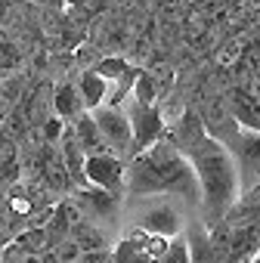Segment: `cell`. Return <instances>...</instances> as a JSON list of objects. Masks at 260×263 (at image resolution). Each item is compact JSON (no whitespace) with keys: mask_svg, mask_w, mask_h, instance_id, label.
<instances>
[{"mask_svg":"<svg viewBox=\"0 0 260 263\" xmlns=\"http://www.w3.org/2000/svg\"><path fill=\"white\" fill-rule=\"evenodd\" d=\"M124 189L137 198L183 195L189 201H198V183L186 155L164 137L124 161Z\"/></svg>","mask_w":260,"mask_h":263,"instance_id":"obj_1","label":"cell"},{"mask_svg":"<svg viewBox=\"0 0 260 263\" xmlns=\"http://www.w3.org/2000/svg\"><path fill=\"white\" fill-rule=\"evenodd\" d=\"M192 174H195V183H198V201L205 208V217H208V226L220 223L229 208L235 204V198L242 195L238 189V171H235V161L229 155V149L201 134L195 143H189L183 149Z\"/></svg>","mask_w":260,"mask_h":263,"instance_id":"obj_2","label":"cell"},{"mask_svg":"<svg viewBox=\"0 0 260 263\" xmlns=\"http://www.w3.org/2000/svg\"><path fill=\"white\" fill-rule=\"evenodd\" d=\"M235 161V171H238V189L248 192L257 186V167H260V137L257 130H242L235 127L229 140L223 143Z\"/></svg>","mask_w":260,"mask_h":263,"instance_id":"obj_3","label":"cell"},{"mask_svg":"<svg viewBox=\"0 0 260 263\" xmlns=\"http://www.w3.org/2000/svg\"><path fill=\"white\" fill-rule=\"evenodd\" d=\"M127 118H130V149H127V158H134L137 152H143L152 143H158L164 137V130H168L164 115H161L158 105H140V102H134L130 111H127Z\"/></svg>","mask_w":260,"mask_h":263,"instance_id":"obj_4","label":"cell"},{"mask_svg":"<svg viewBox=\"0 0 260 263\" xmlns=\"http://www.w3.org/2000/svg\"><path fill=\"white\" fill-rule=\"evenodd\" d=\"M90 115L99 127L102 143L108 146V152H115L118 158H127V149H130V118H127V111H121V105L102 102Z\"/></svg>","mask_w":260,"mask_h":263,"instance_id":"obj_5","label":"cell"},{"mask_svg":"<svg viewBox=\"0 0 260 263\" xmlns=\"http://www.w3.org/2000/svg\"><path fill=\"white\" fill-rule=\"evenodd\" d=\"M84 177L90 186H99L108 192H124V158H118L115 152L84 155Z\"/></svg>","mask_w":260,"mask_h":263,"instance_id":"obj_6","label":"cell"},{"mask_svg":"<svg viewBox=\"0 0 260 263\" xmlns=\"http://www.w3.org/2000/svg\"><path fill=\"white\" fill-rule=\"evenodd\" d=\"M71 204L81 211V217H102V220H112L118 214V204H121V192H108V189H99V186H78L71 189Z\"/></svg>","mask_w":260,"mask_h":263,"instance_id":"obj_7","label":"cell"},{"mask_svg":"<svg viewBox=\"0 0 260 263\" xmlns=\"http://www.w3.org/2000/svg\"><path fill=\"white\" fill-rule=\"evenodd\" d=\"M229 118L242 127V130H260V102L257 93L235 87L229 93Z\"/></svg>","mask_w":260,"mask_h":263,"instance_id":"obj_8","label":"cell"},{"mask_svg":"<svg viewBox=\"0 0 260 263\" xmlns=\"http://www.w3.org/2000/svg\"><path fill=\"white\" fill-rule=\"evenodd\" d=\"M183 241H186L189 263H220L217 254H214V245H211V232L201 220H189Z\"/></svg>","mask_w":260,"mask_h":263,"instance_id":"obj_9","label":"cell"},{"mask_svg":"<svg viewBox=\"0 0 260 263\" xmlns=\"http://www.w3.org/2000/svg\"><path fill=\"white\" fill-rule=\"evenodd\" d=\"M140 229H146L149 235H164V238H174L180 232V217L174 208L168 204H158V208H149L140 220Z\"/></svg>","mask_w":260,"mask_h":263,"instance_id":"obj_10","label":"cell"},{"mask_svg":"<svg viewBox=\"0 0 260 263\" xmlns=\"http://www.w3.org/2000/svg\"><path fill=\"white\" fill-rule=\"evenodd\" d=\"M71 134H75V140L81 143V149H84V155H96V152H108V146L102 143V134H99V127H96V121H93V115H87V111H81V115L75 118V124H71Z\"/></svg>","mask_w":260,"mask_h":263,"instance_id":"obj_11","label":"cell"},{"mask_svg":"<svg viewBox=\"0 0 260 263\" xmlns=\"http://www.w3.org/2000/svg\"><path fill=\"white\" fill-rule=\"evenodd\" d=\"M78 93H81L84 108H87V111H93L96 105H102V102H105L108 81H105V78H99V74L90 68V71H84V74H81V81H78Z\"/></svg>","mask_w":260,"mask_h":263,"instance_id":"obj_12","label":"cell"},{"mask_svg":"<svg viewBox=\"0 0 260 263\" xmlns=\"http://www.w3.org/2000/svg\"><path fill=\"white\" fill-rule=\"evenodd\" d=\"M53 108H56V115H59L62 121H75L81 111H87L75 84H59V87L53 90Z\"/></svg>","mask_w":260,"mask_h":263,"instance_id":"obj_13","label":"cell"},{"mask_svg":"<svg viewBox=\"0 0 260 263\" xmlns=\"http://www.w3.org/2000/svg\"><path fill=\"white\" fill-rule=\"evenodd\" d=\"M68 238L81 248V251H96V248H108L105 245V238H102V232L96 229V226H90L84 217L71 226V232H68Z\"/></svg>","mask_w":260,"mask_h":263,"instance_id":"obj_14","label":"cell"},{"mask_svg":"<svg viewBox=\"0 0 260 263\" xmlns=\"http://www.w3.org/2000/svg\"><path fill=\"white\" fill-rule=\"evenodd\" d=\"M13 241H16L25 254H41L44 248H50V238H47V229H44V226H25Z\"/></svg>","mask_w":260,"mask_h":263,"instance_id":"obj_15","label":"cell"},{"mask_svg":"<svg viewBox=\"0 0 260 263\" xmlns=\"http://www.w3.org/2000/svg\"><path fill=\"white\" fill-rule=\"evenodd\" d=\"M130 96H134V102H140V105H155L158 102V84H155V78L149 71H140L137 81H134Z\"/></svg>","mask_w":260,"mask_h":263,"instance_id":"obj_16","label":"cell"},{"mask_svg":"<svg viewBox=\"0 0 260 263\" xmlns=\"http://www.w3.org/2000/svg\"><path fill=\"white\" fill-rule=\"evenodd\" d=\"M137 74H140V68H134V65H127L112 84H115V93H105L108 96V105H121L127 96H130V90H134V81H137Z\"/></svg>","mask_w":260,"mask_h":263,"instance_id":"obj_17","label":"cell"},{"mask_svg":"<svg viewBox=\"0 0 260 263\" xmlns=\"http://www.w3.org/2000/svg\"><path fill=\"white\" fill-rule=\"evenodd\" d=\"M149 263H189V254H186V241L174 235V238L168 241L164 254H161V257H155V260H149Z\"/></svg>","mask_w":260,"mask_h":263,"instance_id":"obj_18","label":"cell"},{"mask_svg":"<svg viewBox=\"0 0 260 263\" xmlns=\"http://www.w3.org/2000/svg\"><path fill=\"white\" fill-rule=\"evenodd\" d=\"M127 68V62L121 59V56H112V59H99L96 65H93V71L99 74V78H105V81H115L121 71Z\"/></svg>","mask_w":260,"mask_h":263,"instance_id":"obj_19","label":"cell"},{"mask_svg":"<svg viewBox=\"0 0 260 263\" xmlns=\"http://www.w3.org/2000/svg\"><path fill=\"white\" fill-rule=\"evenodd\" d=\"M62 130H65V121H62V118H47L44 127H41V134H44L47 143H56V140L62 137Z\"/></svg>","mask_w":260,"mask_h":263,"instance_id":"obj_20","label":"cell"},{"mask_svg":"<svg viewBox=\"0 0 260 263\" xmlns=\"http://www.w3.org/2000/svg\"><path fill=\"white\" fill-rule=\"evenodd\" d=\"M13 7H16V0H0V25H7V22H10Z\"/></svg>","mask_w":260,"mask_h":263,"instance_id":"obj_21","label":"cell"},{"mask_svg":"<svg viewBox=\"0 0 260 263\" xmlns=\"http://www.w3.org/2000/svg\"><path fill=\"white\" fill-rule=\"evenodd\" d=\"M19 263H41V254H22Z\"/></svg>","mask_w":260,"mask_h":263,"instance_id":"obj_22","label":"cell"},{"mask_svg":"<svg viewBox=\"0 0 260 263\" xmlns=\"http://www.w3.org/2000/svg\"><path fill=\"white\" fill-rule=\"evenodd\" d=\"M7 192H10L7 186H0V211H4V201H7Z\"/></svg>","mask_w":260,"mask_h":263,"instance_id":"obj_23","label":"cell"},{"mask_svg":"<svg viewBox=\"0 0 260 263\" xmlns=\"http://www.w3.org/2000/svg\"><path fill=\"white\" fill-rule=\"evenodd\" d=\"M0 134H4V115H0Z\"/></svg>","mask_w":260,"mask_h":263,"instance_id":"obj_24","label":"cell"}]
</instances>
